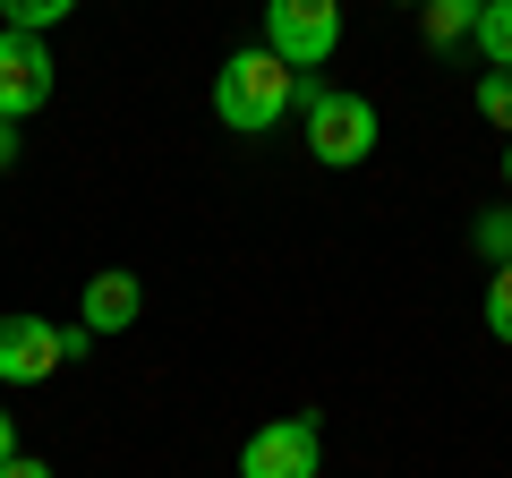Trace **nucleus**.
<instances>
[{
    "label": "nucleus",
    "instance_id": "f257e3e1",
    "mask_svg": "<svg viewBox=\"0 0 512 478\" xmlns=\"http://www.w3.org/2000/svg\"><path fill=\"white\" fill-rule=\"evenodd\" d=\"M291 103H299V69L274 60L265 43H248V52H231L214 69V111H222V129H239V137H274Z\"/></svg>",
    "mask_w": 512,
    "mask_h": 478
},
{
    "label": "nucleus",
    "instance_id": "f03ea898",
    "mask_svg": "<svg viewBox=\"0 0 512 478\" xmlns=\"http://www.w3.org/2000/svg\"><path fill=\"white\" fill-rule=\"evenodd\" d=\"M299 103H308V154L325 171H359L376 154V103L367 94H333V86L299 77Z\"/></svg>",
    "mask_w": 512,
    "mask_h": 478
},
{
    "label": "nucleus",
    "instance_id": "7ed1b4c3",
    "mask_svg": "<svg viewBox=\"0 0 512 478\" xmlns=\"http://www.w3.org/2000/svg\"><path fill=\"white\" fill-rule=\"evenodd\" d=\"M342 43V0H265V52L291 60L299 77L325 69Z\"/></svg>",
    "mask_w": 512,
    "mask_h": 478
},
{
    "label": "nucleus",
    "instance_id": "20e7f679",
    "mask_svg": "<svg viewBox=\"0 0 512 478\" xmlns=\"http://www.w3.org/2000/svg\"><path fill=\"white\" fill-rule=\"evenodd\" d=\"M325 470V436L316 419H265L239 444V478H316Z\"/></svg>",
    "mask_w": 512,
    "mask_h": 478
},
{
    "label": "nucleus",
    "instance_id": "39448f33",
    "mask_svg": "<svg viewBox=\"0 0 512 478\" xmlns=\"http://www.w3.org/2000/svg\"><path fill=\"white\" fill-rule=\"evenodd\" d=\"M52 103V43L43 35H0V120Z\"/></svg>",
    "mask_w": 512,
    "mask_h": 478
},
{
    "label": "nucleus",
    "instance_id": "423d86ee",
    "mask_svg": "<svg viewBox=\"0 0 512 478\" xmlns=\"http://www.w3.org/2000/svg\"><path fill=\"white\" fill-rule=\"evenodd\" d=\"M52 368H60L52 316H0V385H43Z\"/></svg>",
    "mask_w": 512,
    "mask_h": 478
},
{
    "label": "nucleus",
    "instance_id": "0eeeda50",
    "mask_svg": "<svg viewBox=\"0 0 512 478\" xmlns=\"http://www.w3.org/2000/svg\"><path fill=\"white\" fill-rule=\"evenodd\" d=\"M137 316H146V282H137V274H86V316H77V325H86L94 342L128 333Z\"/></svg>",
    "mask_w": 512,
    "mask_h": 478
},
{
    "label": "nucleus",
    "instance_id": "6e6552de",
    "mask_svg": "<svg viewBox=\"0 0 512 478\" xmlns=\"http://www.w3.org/2000/svg\"><path fill=\"white\" fill-rule=\"evenodd\" d=\"M419 26H427V43H436V52H461V43H470V26H478V0H419Z\"/></svg>",
    "mask_w": 512,
    "mask_h": 478
},
{
    "label": "nucleus",
    "instance_id": "1a4fd4ad",
    "mask_svg": "<svg viewBox=\"0 0 512 478\" xmlns=\"http://www.w3.org/2000/svg\"><path fill=\"white\" fill-rule=\"evenodd\" d=\"M470 43H478V60H487V69H512V0H478Z\"/></svg>",
    "mask_w": 512,
    "mask_h": 478
},
{
    "label": "nucleus",
    "instance_id": "9d476101",
    "mask_svg": "<svg viewBox=\"0 0 512 478\" xmlns=\"http://www.w3.org/2000/svg\"><path fill=\"white\" fill-rule=\"evenodd\" d=\"M69 9L77 0H0V26H9V35H52Z\"/></svg>",
    "mask_w": 512,
    "mask_h": 478
},
{
    "label": "nucleus",
    "instance_id": "9b49d317",
    "mask_svg": "<svg viewBox=\"0 0 512 478\" xmlns=\"http://www.w3.org/2000/svg\"><path fill=\"white\" fill-rule=\"evenodd\" d=\"M478 120H495V129L512 137V69H487V77H478Z\"/></svg>",
    "mask_w": 512,
    "mask_h": 478
},
{
    "label": "nucleus",
    "instance_id": "f8f14e48",
    "mask_svg": "<svg viewBox=\"0 0 512 478\" xmlns=\"http://www.w3.org/2000/svg\"><path fill=\"white\" fill-rule=\"evenodd\" d=\"M487 333H495V342H512V265H495V274H487Z\"/></svg>",
    "mask_w": 512,
    "mask_h": 478
},
{
    "label": "nucleus",
    "instance_id": "ddd939ff",
    "mask_svg": "<svg viewBox=\"0 0 512 478\" xmlns=\"http://www.w3.org/2000/svg\"><path fill=\"white\" fill-rule=\"evenodd\" d=\"M478 257H487V265H512V205H495V214L478 222Z\"/></svg>",
    "mask_w": 512,
    "mask_h": 478
},
{
    "label": "nucleus",
    "instance_id": "4468645a",
    "mask_svg": "<svg viewBox=\"0 0 512 478\" xmlns=\"http://www.w3.org/2000/svg\"><path fill=\"white\" fill-rule=\"evenodd\" d=\"M0 478H52V461H35V453H18V461H0Z\"/></svg>",
    "mask_w": 512,
    "mask_h": 478
},
{
    "label": "nucleus",
    "instance_id": "2eb2a0df",
    "mask_svg": "<svg viewBox=\"0 0 512 478\" xmlns=\"http://www.w3.org/2000/svg\"><path fill=\"white\" fill-rule=\"evenodd\" d=\"M18 163V120H0V171Z\"/></svg>",
    "mask_w": 512,
    "mask_h": 478
},
{
    "label": "nucleus",
    "instance_id": "dca6fc26",
    "mask_svg": "<svg viewBox=\"0 0 512 478\" xmlns=\"http://www.w3.org/2000/svg\"><path fill=\"white\" fill-rule=\"evenodd\" d=\"M0 461H18V419L0 410Z\"/></svg>",
    "mask_w": 512,
    "mask_h": 478
},
{
    "label": "nucleus",
    "instance_id": "f3484780",
    "mask_svg": "<svg viewBox=\"0 0 512 478\" xmlns=\"http://www.w3.org/2000/svg\"><path fill=\"white\" fill-rule=\"evenodd\" d=\"M504 180H512V137H504Z\"/></svg>",
    "mask_w": 512,
    "mask_h": 478
},
{
    "label": "nucleus",
    "instance_id": "a211bd4d",
    "mask_svg": "<svg viewBox=\"0 0 512 478\" xmlns=\"http://www.w3.org/2000/svg\"><path fill=\"white\" fill-rule=\"evenodd\" d=\"M393 9H419V0H393Z\"/></svg>",
    "mask_w": 512,
    "mask_h": 478
},
{
    "label": "nucleus",
    "instance_id": "6ab92c4d",
    "mask_svg": "<svg viewBox=\"0 0 512 478\" xmlns=\"http://www.w3.org/2000/svg\"><path fill=\"white\" fill-rule=\"evenodd\" d=\"M0 35H9V26H0Z\"/></svg>",
    "mask_w": 512,
    "mask_h": 478
}]
</instances>
